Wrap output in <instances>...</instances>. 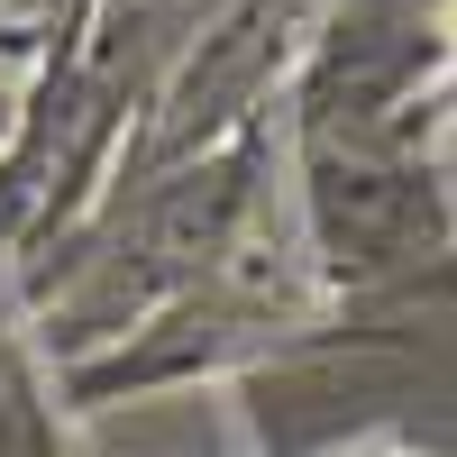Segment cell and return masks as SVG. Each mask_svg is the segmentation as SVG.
Segmentation results:
<instances>
[{
  "instance_id": "obj_1",
  "label": "cell",
  "mask_w": 457,
  "mask_h": 457,
  "mask_svg": "<svg viewBox=\"0 0 457 457\" xmlns=\"http://www.w3.org/2000/svg\"><path fill=\"white\" fill-rule=\"evenodd\" d=\"M357 457H411V448H357Z\"/></svg>"
},
{
  "instance_id": "obj_2",
  "label": "cell",
  "mask_w": 457,
  "mask_h": 457,
  "mask_svg": "<svg viewBox=\"0 0 457 457\" xmlns=\"http://www.w3.org/2000/svg\"><path fill=\"white\" fill-rule=\"evenodd\" d=\"M448 37H457V0H448Z\"/></svg>"
}]
</instances>
